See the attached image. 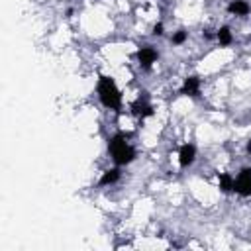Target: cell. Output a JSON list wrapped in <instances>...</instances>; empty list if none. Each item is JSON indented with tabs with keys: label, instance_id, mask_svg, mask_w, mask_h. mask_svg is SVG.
I'll list each match as a JSON object with an SVG mask.
<instances>
[{
	"label": "cell",
	"instance_id": "obj_1",
	"mask_svg": "<svg viewBox=\"0 0 251 251\" xmlns=\"http://www.w3.org/2000/svg\"><path fill=\"white\" fill-rule=\"evenodd\" d=\"M106 151L112 165H118L124 169L135 163L139 157V149L129 131H114L106 141Z\"/></svg>",
	"mask_w": 251,
	"mask_h": 251
},
{
	"label": "cell",
	"instance_id": "obj_2",
	"mask_svg": "<svg viewBox=\"0 0 251 251\" xmlns=\"http://www.w3.org/2000/svg\"><path fill=\"white\" fill-rule=\"evenodd\" d=\"M94 92H96L98 104L104 110L114 112V114H120L124 110L126 98H124V92H122L118 80L112 75H98L96 84H94Z\"/></svg>",
	"mask_w": 251,
	"mask_h": 251
},
{
	"label": "cell",
	"instance_id": "obj_3",
	"mask_svg": "<svg viewBox=\"0 0 251 251\" xmlns=\"http://www.w3.org/2000/svg\"><path fill=\"white\" fill-rule=\"evenodd\" d=\"M159 57H161V53H159V49L153 45V43H141L137 49H135V53H133V59H135V65L141 69V71H151L157 63H159Z\"/></svg>",
	"mask_w": 251,
	"mask_h": 251
},
{
	"label": "cell",
	"instance_id": "obj_4",
	"mask_svg": "<svg viewBox=\"0 0 251 251\" xmlns=\"http://www.w3.org/2000/svg\"><path fill=\"white\" fill-rule=\"evenodd\" d=\"M198 161V147L192 141H182L176 149V163L180 171H188Z\"/></svg>",
	"mask_w": 251,
	"mask_h": 251
},
{
	"label": "cell",
	"instance_id": "obj_5",
	"mask_svg": "<svg viewBox=\"0 0 251 251\" xmlns=\"http://www.w3.org/2000/svg\"><path fill=\"white\" fill-rule=\"evenodd\" d=\"M233 194H237V196H241V198H251V165L241 167V169L235 173Z\"/></svg>",
	"mask_w": 251,
	"mask_h": 251
},
{
	"label": "cell",
	"instance_id": "obj_6",
	"mask_svg": "<svg viewBox=\"0 0 251 251\" xmlns=\"http://www.w3.org/2000/svg\"><path fill=\"white\" fill-rule=\"evenodd\" d=\"M178 94L186 98H198L202 94V78L198 75H188L178 86Z\"/></svg>",
	"mask_w": 251,
	"mask_h": 251
},
{
	"label": "cell",
	"instance_id": "obj_7",
	"mask_svg": "<svg viewBox=\"0 0 251 251\" xmlns=\"http://www.w3.org/2000/svg\"><path fill=\"white\" fill-rule=\"evenodd\" d=\"M129 112L135 118H139V120H147V118H151L155 114V106H153V102H151L149 96H137L129 104Z\"/></svg>",
	"mask_w": 251,
	"mask_h": 251
},
{
	"label": "cell",
	"instance_id": "obj_8",
	"mask_svg": "<svg viewBox=\"0 0 251 251\" xmlns=\"http://www.w3.org/2000/svg\"><path fill=\"white\" fill-rule=\"evenodd\" d=\"M124 176V167H118V165H112L108 169H104L98 176V186L100 188H110V186H116Z\"/></svg>",
	"mask_w": 251,
	"mask_h": 251
},
{
	"label": "cell",
	"instance_id": "obj_9",
	"mask_svg": "<svg viewBox=\"0 0 251 251\" xmlns=\"http://www.w3.org/2000/svg\"><path fill=\"white\" fill-rule=\"evenodd\" d=\"M226 12H227V16H231V18L243 20V18L251 16V2H249V0H229V2L226 4Z\"/></svg>",
	"mask_w": 251,
	"mask_h": 251
},
{
	"label": "cell",
	"instance_id": "obj_10",
	"mask_svg": "<svg viewBox=\"0 0 251 251\" xmlns=\"http://www.w3.org/2000/svg\"><path fill=\"white\" fill-rule=\"evenodd\" d=\"M214 41H216V45L222 47V49L231 47V45L235 43V33H233V29H231V25H227V24L220 25V27L214 31Z\"/></svg>",
	"mask_w": 251,
	"mask_h": 251
},
{
	"label": "cell",
	"instance_id": "obj_11",
	"mask_svg": "<svg viewBox=\"0 0 251 251\" xmlns=\"http://www.w3.org/2000/svg\"><path fill=\"white\" fill-rule=\"evenodd\" d=\"M233 180H235L233 173H220L218 175V188L224 194H233Z\"/></svg>",
	"mask_w": 251,
	"mask_h": 251
},
{
	"label": "cell",
	"instance_id": "obj_12",
	"mask_svg": "<svg viewBox=\"0 0 251 251\" xmlns=\"http://www.w3.org/2000/svg\"><path fill=\"white\" fill-rule=\"evenodd\" d=\"M188 37H190L188 29L178 27V29H175V31L169 35V43H171L173 47H182V45H186V43H188Z\"/></svg>",
	"mask_w": 251,
	"mask_h": 251
},
{
	"label": "cell",
	"instance_id": "obj_13",
	"mask_svg": "<svg viewBox=\"0 0 251 251\" xmlns=\"http://www.w3.org/2000/svg\"><path fill=\"white\" fill-rule=\"evenodd\" d=\"M163 33H165V25H163L161 22L155 24V25H153V37H161Z\"/></svg>",
	"mask_w": 251,
	"mask_h": 251
},
{
	"label": "cell",
	"instance_id": "obj_14",
	"mask_svg": "<svg viewBox=\"0 0 251 251\" xmlns=\"http://www.w3.org/2000/svg\"><path fill=\"white\" fill-rule=\"evenodd\" d=\"M245 153H247V155L251 157V137H249V139L245 141Z\"/></svg>",
	"mask_w": 251,
	"mask_h": 251
}]
</instances>
